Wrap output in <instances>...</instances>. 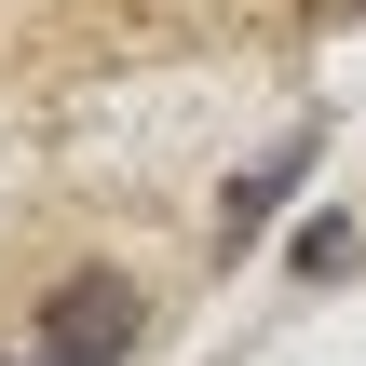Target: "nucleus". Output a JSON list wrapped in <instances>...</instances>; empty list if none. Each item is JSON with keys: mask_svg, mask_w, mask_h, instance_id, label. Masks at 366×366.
I'll list each match as a JSON object with an SVG mask.
<instances>
[{"mask_svg": "<svg viewBox=\"0 0 366 366\" xmlns=\"http://www.w3.org/2000/svg\"><path fill=\"white\" fill-rule=\"evenodd\" d=\"M27 366H41V353H27Z\"/></svg>", "mask_w": 366, "mask_h": 366, "instance_id": "obj_3", "label": "nucleus"}, {"mask_svg": "<svg viewBox=\"0 0 366 366\" xmlns=\"http://www.w3.org/2000/svg\"><path fill=\"white\" fill-rule=\"evenodd\" d=\"M285 190H299V136H285V149H272V163H258V177H244V190H231V217H217V244H258V231H272V204H285Z\"/></svg>", "mask_w": 366, "mask_h": 366, "instance_id": "obj_2", "label": "nucleus"}, {"mask_svg": "<svg viewBox=\"0 0 366 366\" xmlns=\"http://www.w3.org/2000/svg\"><path fill=\"white\" fill-rule=\"evenodd\" d=\"M136 353V285L122 272H68L41 312V366H122Z\"/></svg>", "mask_w": 366, "mask_h": 366, "instance_id": "obj_1", "label": "nucleus"}]
</instances>
